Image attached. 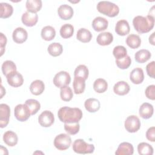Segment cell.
<instances>
[{
	"label": "cell",
	"mask_w": 155,
	"mask_h": 155,
	"mask_svg": "<svg viewBox=\"0 0 155 155\" xmlns=\"http://www.w3.org/2000/svg\"><path fill=\"white\" fill-rule=\"evenodd\" d=\"M76 38L79 41L87 43L91 41L92 38V34L88 30L85 28H81L78 30L76 34Z\"/></svg>",
	"instance_id": "4316f807"
},
{
	"label": "cell",
	"mask_w": 155,
	"mask_h": 155,
	"mask_svg": "<svg viewBox=\"0 0 155 155\" xmlns=\"http://www.w3.org/2000/svg\"><path fill=\"white\" fill-rule=\"evenodd\" d=\"M126 44L131 48H137L141 44V39L139 36L134 34H131L127 36L126 39Z\"/></svg>",
	"instance_id": "f546056e"
},
{
	"label": "cell",
	"mask_w": 155,
	"mask_h": 155,
	"mask_svg": "<svg viewBox=\"0 0 155 155\" xmlns=\"http://www.w3.org/2000/svg\"><path fill=\"white\" fill-rule=\"evenodd\" d=\"M14 114L16 119L21 122L27 120L31 115L28 107L25 104L17 105L15 108Z\"/></svg>",
	"instance_id": "ba28073f"
},
{
	"label": "cell",
	"mask_w": 155,
	"mask_h": 155,
	"mask_svg": "<svg viewBox=\"0 0 155 155\" xmlns=\"http://www.w3.org/2000/svg\"><path fill=\"white\" fill-rule=\"evenodd\" d=\"M73 87L75 94H79L82 93L85 88V80L81 78L74 77L73 82Z\"/></svg>",
	"instance_id": "83f0119b"
},
{
	"label": "cell",
	"mask_w": 155,
	"mask_h": 155,
	"mask_svg": "<svg viewBox=\"0 0 155 155\" xmlns=\"http://www.w3.org/2000/svg\"><path fill=\"white\" fill-rule=\"evenodd\" d=\"M21 21L27 27H33L38 22V15L37 13H32L26 12L22 14Z\"/></svg>",
	"instance_id": "5bb4252c"
},
{
	"label": "cell",
	"mask_w": 155,
	"mask_h": 155,
	"mask_svg": "<svg viewBox=\"0 0 155 155\" xmlns=\"http://www.w3.org/2000/svg\"><path fill=\"white\" fill-rule=\"evenodd\" d=\"M60 96L62 101H70L73 96V93L71 88L68 86H65L61 88Z\"/></svg>",
	"instance_id": "f35d334b"
},
{
	"label": "cell",
	"mask_w": 155,
	"mask_h": 155,
	"mask_svg": "<svg viewBox=\"0 0 155 155\" xmlns=\"http://www.w3.org/2000/svg\"><path fill=\"white\" fill-rule=\"evenodd\" d=\"M113 54L116 59H117L124 58L127 55V51L125 47L122 45H117L114 48Z\"/></svg>",
	"instance_id": "b9f144b4"
},
{
	"label": "cell",
	"mask_w": 155,
	"mask_h": 155,
	"mask_svg": "<svg viewBox=\"0 0 155 155\" xmlns=\"http://www.w3.org/2000/svg\"><path fill=\"white\" fill-rule=\"evenodd\" d=\"M42 6V3L41 0H27L25 3V7L27 12L36 13L39 12Z\"/></svg>",
	"instance_id": "d4e9b609"
},
{
	"label": "cell",
	"mask_w": 155,
	"mask_h": 155,
	"mask_svg": "<svg viewBox=\"0 0 155 155\" xmlns=\"http://www.w3.org/2000/svg\"><path fill=\"white\" fill-rule=\"evenodd\" d=\"M45 89L44 83L39 79L33 81L30 85V92L35 95L38 96L41 94Z\"/></svg>",
	"instance_id": "603a6c76"
},
{
	"label": "cell",
	"mask_w": 155,
	"mask_h": 155,
	"mask_svg": "<svg viewBox=\"0 0 155 155\" xmlns=\"http://www.w3.org/2000/svg\"><path fill=\"white\" fill-rule=\"evenodd\" d=\"M89 71L87 66L85 65H78L74 72V77L81 78L84 80L87 79L88 77Z\"/></svg>",
	"instance_id": "8d00e7d4"
},
{
	"label": "cell",
	"mask_w": 155,
	"mask_h": 155,
	"mask_svg": "<svg viewBox=\"0 0 155 155\" xmlns=\"http://www.w3.org/2000/svg\"><path fill=\"white\" fill-rule=\"evenodd\" d=\"M71 81V77L69 73L65 71H61L56 73L53 78V84L58 88H62L68 86Z\"/></svg>",
	"instance_id": "8992f818"
},
{
	"label": "cell",
	"mask_w": 155,
	"mask_h": 155,
	"mask_svg": "<svg viewBox=\"0 0 155 155\" xmlns=\"http://www.w3.org/2000/svg\"><path fill=\"white\" fill-rule=\"evenodd\" d=\"M3 140L4 143L9 147L15 146L18 141L17 134L12 131H7L3 135Z\"/></svg>",
	"instance_id": "44dd1931"
},
{
	"label": "cell",
	"mask_w": 155,
	"mask_h": 155,
	"mask_svg": "<svg viewBox=\"0 0 155 155\" xmlns=\"http://www.w3.org/2000/svg\"><path fill=\"white\" fill-rule=\"evenodd\" d=\"M130 27L127 21L121 19L117 22L115 26V31L119 36H125L129 33Z\"/></svg>",
	"instance_id": "9a60e30c"
},
{
	"label": "cell",
	"mask_w": 155,
	"mask_h": 155,
	"mask_svg": "<svg viewBox=\"0 0 155 155\" xmlns=\"http://www.w3.org/2000/svg\"><path fill=\"white\" fill-rule=\"evenodd\" d=\"M71 143L70 136L65 133L56 136L54 139V145L59 150L64 151L68 149Z\"/></svg>",
	"instance_id": "5b68a950"
},
{
	"label": "cell",
	"mask_w": 155,
	"mask_h": 155,
	"mask_svg": "<svg viewBox=\"0 0 155 155\" xmlns=\"http://www.w3.org/2000/svg\"><path fill=\"white\" fill-rule=\"evenodd\" d=\"M12 38L14 42L17 44H22L28 38L27 31L22 27H17L14 30Z\"/></svg>",
	"instance_id": "7c38bea8"
},
{
	"label": "cell",
	"mask_w": 155,
	"mask_h": 155,
	"mask_svg": "<svg viewBox=\"0 0 155 155\" xmlns=\"http://www.w3.org/2000/svg\"><path fill=\"white\" fill-rule=\"evenodd\" d=\"M130 88L127 82L124 81L117 82L113 87V91L115 94L119 96H124L128 93Z\"/></svg>",
	"instance_id": "d6986e66"
},
{
	"label": "cell",
	"mask_w": 155,
	"mask_h": 155,
	"mask_svg": "<svg viewBox=\"0 0 155 155\" xmlns=\"http://www.w3.org/2000/svg\"><path fill=\"white\" fill-rule=\"evenodd\" d=\"M153 106L148 102L143 103L139 110V113L140 117L145 119L150 118L153 116Z\"/></svg>",
	"instance_id": "e0dca14e"
},
{
	"label": "cell",
	"mask_w": 155,
	"mask_h": 155,
	"mask_svg": "<svg viewBox=\"0 0 155 155\" xmlns=\"http://www.w3.org/2000/svg\"><path fill=\"white\" fill-rule=\"evenodd\" d=\"M59 33L62 38H69L71 37L74 33V27L70 24H65L61 26Z\"/></svg>",
	"instance_id": "e575fe53"
},
{
	"label": "cell",
	"mask_w": 155,
	"mask_h": 155,
	"mask_svg": "<svg viewBox=\"0 0 155 155\" xmlns=\"http://www.w3.org/2000/svg\"><path fill=\"white\" fill-rule=\"evenodd\" d=\"M0 12V17L1 18H8L13 14V8L12 5L7 2H1Z\"/></svg>",
	"instance_id": "4dcf8cb0"
},
{
	"label": "cell",
	"mask_w": 155,
	"mask_h": 155,
	"mask_svg": "<svg viewBox=\"0 0 155 155\" xmlns=\"http://www.w3.org/2000/svg\"><path fill=\"white\" fill-rule=\"evenodd\" d=\"M84 106L87 111L90 113H95L99 110L101 104L97 99L89 98L85 101Z\"/></svg>",
	"instance_id": "cb8c5ba5"
},
{
	"label": "cell",
	"mask_w": 155,
	"mask_h": 155,
	"mask_svg": "<svg viewBox=\"0 0 155 155\" xmlns=\"http://www.w3.org/2000/svg\"><path fill=\"white\" fill-rule=\"evenodd\" d=\"M137 151L140 155H152L153 154V148L146 142L139 143L137 145Z\"/></svg>",
	"instance_id": "74e56055"
},
{
	"label": "cell",
	"mask_w": 155,
	"mask_h": 155,
	"mask_svg": "<svg viewBox=\"0 0 155 155\" xmlns=\"http://www.w3.org/2000/svg\"><path fill=\"white\" fill-rule=\"evenodd\" d=\"M140 125L139 117L135 115H131L127 117L124 124L125 128L129 133L137 132L140 129Z\"/></svg>",
	"instance_id": "52a82bcc"
},
{
	"label": "cell",
	"mask_w": 155,
	"mask_h": 155,
	"mask_svg": "<svg viewBox=\"0 0 155 155\" xmlns=\"http://www.w3.org/2000/svg\"><path fill=\"white\" fill-rule=\"evenodd\" d=\"M64 129L67 133L69 134L74 135L77 134L80 129V125L79 122L68 124L64 123Z\"/></svg>",
	"instance_id": "60d3db41"
},
{
	"label": "cell",
	"mask_w": 155,
	"mask_h": 155,
	"mask_svg": "<svg viewBox=\"0 0 155 155\" xmlns=\"http://www.w3.org/2000/svg\"><path fill=\"white\" fill-rule=\"evenodd\" d=\"M149 42L152 45H154V32L151 34V35L149 37Z\"/></svg>",
	"instance_id": "7dc6e473"
},
{
	"label": "cell",
	"mask_w": 155,
	"mask_h": 155,
	"mask_svg": "<svg viewBox=\"0 0 155 155\" xmlns=\"http://www.w3.org/2000/svg\"><path fill=\"white\" fill-rule=\"evenodd\" d=\"M130 79L134 84H140L144 80L143 71L141 68L133 69L130 74Z\"/></svg>",
	"instance_id": "ac0fdd59"
},
{
	"label": "cell",
	"mask_w": 155,
	"mask_h": 155,
	"mask_svg": "<svg viewBox=\"0 0 155 155\" xmlns=\"http://www.w3.org/2000/svg\"><path fill=\"white\" fill-rule=\"evenodd\" d=\"M58 13L62 19L68 20L73 17V10L69 5L62 4L58 7Z\"/></svg>",
	"instance_id": "4fadbf2b"
},
{
	"label": "cell",
	"mask_w": 155,
	"mask_h": 155,
	"mask_svg": "<svg viewBox=\"0 0 155 155\" xmlns=\"http://www.w3.org/2000/svg\"><path fill=\"white\" fill-rule=\"evenodd\" d=\"M155 85H150L147 87L145 89V94L146 97L151 100H154L155 99Z\"/></svg>",
	"instance_id": "7bdbcfd3"
},
{
	"label": "cell",
	"mask_w": 155,
	"mask_h": 155,
	"mask_svg": "<svg viewBox=\"0 0 155 155\" xmlns=\"http://www.w3.org/2000/svg\"><path fill=\"white\" fill-rule=\"evenodd\" d=\"M108 25L107 19L101 16L95 18L92 22V27L96 31H102L106 30Z\"/></svg>",
	"instance_id": "2e32d148"
},
{
	"label": "cell",
	"mask_w": 155,
	"mask_h": 155,
	"mask_svg": "<svg viewBox=\"0 0 155 155\" xmlns=\"http://www.w3.org/2000/svg\"><path fill=\"white\" fill-rule=\"evenodd\" d=\"M54 121V117L51 111L48 110L44 111L38 117L39 124L44 127H50Z\"/></svg>",
	"instance_id": "9c48e42d"
},
{
	"label": "cell",
	"mask_w": 155,
	"mask_h": 155,
	"mask_svg": "<svg viewBox=\"0 0 155 155\" xmlns=\"http://www.w3.org/2000/svg\"><path fill=\"white\" fill-rule=\"evenodd\" d=\"M25 104L28 107L31 115H34L37 113V112L41 108L40 103L36 99H29L26 100L25 102Z\"/></svg>",
	"instance_id": "d590c367"
},
{
	"label": "cell",
	"mask_w": 155,
	"mask_h": 155,
	"mask_svg": "<svg viewBox=\"0 0 155 155\" xmlns=\"http://www.w3.org/2000/svg\"><path fill=\"white\" fill-rule=\"evenodd\" d=\"M133 24L134 29L139 33H148L154 27V18L153 15L136 16L133 19Z\"/></svg>",
	"instance_id": "7a4b0ae2"
},
{
	"label": "cell",
	"mask_w": 155,
	"mask_h": 155,
	"mask_svg": "<svg viewBox=\"0 0 155 155\" xmlns=\"http://www.w3.org/2000/svg\"><path fill=\"white\" fill-rule=\"evenodd\" d=\"M1 98H2V96H3V95H4V94H5V90L3 88V87H2V85H1Z\"/></svg>",
	"instance_id": "c3c4849f"
},
{
	"label": "cell",
	"mask_w": 155,
	"mask_h": 155,
	"mask_svg": "<svg viewBox=\"0 0 155 155\" xmlns=\"http://www.w3.org/2000/svg\"><path fill=\"white\" fill-rule=\"evenodd\" d=\"M108 88V84L107 81L102 78H98L95 80L93 84L94 90L98 93L105 92Z\"/></svg>",
	"instance_id": "836d02e7"
},
{
	"label": "cell",
	"mask_w": 155,
	"mask_h": 155,
	"mask_svg": "<svg viewBox=\"0 0 155 155\" xmlns=\"http://www.w3.org/2000/svg\"><path fill=\"white\" fill-rule=\"evenodd\" d=\"M134 153V148L131 143L127 142L119 144L115 152L116 155H132Z\"/></svg>",
	"instance_id": "ffe728a7"
},
{
	"label": "cell",
	"mask_w": 155,
	"mask_h": 155,
	"mask_svg": "<svg viewBox=\"0 0 155 155\" xmlns=\"http://www.w3.org/2000/svg\"><path fill=\"white\" fill-rule=\"evenodd\" d=\"M47 51L51 56L56 57L62 54L63 51V47L60 43L53 42L48 45Z\"/></svg>",
	"instance_id": "1f68e13d"
},
{
	"label": "cell",
	"mask_w": 155,
	"mask_h": 155,
	"mask_svg": "<svg viewBox=\"0 0 155 155\" xmlns=\"http://www.w3.org/2000/svg\"><path fill=\"white\" fill-rule=\"evenodd\" d=\"M97 10L99 13L111 18L116 16L119 13V8L116 4L105 1L98 2L97 5Z\"/></svg>",
	"instance_id": "3957f363"
},
{
	"label": "cell",
	"mask_w": 155,
	"mask_h": 155,
	"mask_svg": "<svg viewBox=\"0 0 155 155\" xmlns=\"http://www.w3.org/2000/svg\"><path fill=\"white\" fill-rule=\"evenodd\" d=\"M10 115V109L8 105L1 104L0 105V127H5L8 122Z\"/></svg>",
	"instance_id": "30bf717a"
},
{
	"label": "cell",
	"mask_w": 155,
	"mask_h": 155,
	"mask_svg": "<svg viewBox=\"0 0 155 155\" xmlns=\"http://www.w3.org/2000/svg\"><path fill=\"white\" fill-rule=\"evenodd\" d=\"M146 137L148 140L151 142L155 141V127H151L148 129V130L146 132Z\"/></svg>",
	"instance_id": "f6af8a7d"
},
{
	"label": "cell",
	"mask_w": 155,
	"mask_h": 155,
	"mask_svg": "<svg viewBox=\"0 0 155 155\" xmlns=\"http://www.w3.org/2000/svg\"><path fill=\"white\" fill-rule=\"evenodd\" d=\"M41 35L44 40L49 41L54 38L56 36V31L53 27L47 25L42 28Z\"/></svg>",
	"instance_id": "f1b7e54d"
},
{
	"label": "cell",
	"mask_w": 155,
	"mask_h": 155,
	"mask_svg": "<svg viewBox=\"0 0 155 155\" xmlns=\"http://www.w3.org/2000/svg\"><path fill=\"white\" fill-rule=\"evenodd\" d=\"M6 78L8 84L13 87H19L24 83L22 75L17 71L10 73Z\"/></svg>",
	"instance_id": "8fae6325"
},
{
	"label": "cell",
	"mask_w": 155,
	"mask_h": 155,
	"mask_svg": "<svg viewBox=\"0 0 155 155\" xmlns=\"http://www.w3.org/2000/svg\"><path fill=\"white\" fill-rule=\"evenodd\" d=\"M151 54L149 50L141 49L137 51L134 54V59L138 63H144L150 59Z\"/></svg>",
	"instance_id": "484cf974"
},
{
	"label": "cell",
	"mask_w": 155,
	"mask_h": 155,
	"mask_svg": "<svg viewBox=\"0 0 155 155\" xmlns=\"http://www.w3.org/2000/svg\"><path fill=\"white\" fill-rule=\"evenodd\" d=\"M154 67H155L154 61H152L148 63L146 67V70L148 75L152 78H155V68Z\"/></svg>",
	"instance_id": "ee69618b"
},
{
	"label": "cell",
	"mask_w": 155,
	"mask_h": 155,
	"mask_svg": "<svg viewBox=\"0 0 155 155\" xmlns=\"http://www.w3.org/2000/svg\"><path fill=\"white\" fill-rule=\"evenodd\" d=\"M73 150L78 154H90L94 152V146L93 144L87 143L83 139H79L73 142Z\"/></svg>",
	"instance_id": "277c9868"
},
{
	"label": "cell",
	"mask_w": 155,
	"mask_h": 155,
	"mask_svg": "<svg viewBox=\"0 0 155 155\" xmlns=\"http://www.w3.org/2000/svg\"><path fill=\"white\" fill-rule=\"evenodd\" d=\"M113 41V36L110 32H103L98 35L96 38L97 43L102 46L110 45Z\"/></svg>",
	"instance_id": "7402d4cb"
},
{
	"label": "cell",
	"mask_w": 155,
	"mask_h": 155,
	"mask_svg": "<svg viewBox=\"0 0 155 155\" xmlns=\"http://www.w3.org/2000/svg\"><path fill=\"white\" fill-rule=\"evenodd\" d=\"M116 64L119 68L122 70L127 69L130 66L131 59L128 55H126L124 58L116 59Z\"/></svg>",
	"instance_id": "ab89813d"
},
{
	"label": "cell",
	"mask_w": 155,
	"mask_h": 155,
	"mask_svg": "<svg viewBox=\"0 0 155 155\" xmlns=\"http://www.w3.org/2000/svg\"><path fill=\"white\" fill-rule=\"evenodd\" d=\"M7 38L6 36L2 33H0V51H1V56H2L5 51V47L7 44Z\"/></svg>",
	"instance_id": "bcb514c9"
},
{
	"label": "cell",
	"mask_w": 155,
	"mask_h": 155,
	"mask_svg": "<svg viewBox=\"0 0 155 155\" xmlns=\"http://www.w3.org/2000/svg\"><path fill=\"white\" fill-rule=\"evenodd\" d=\"M58 116L59 120L62 122L78 123L82 117V111L79 108L63 107L59 110Z\"/></svg>",
	"instance_id": "6da1fadb"
},
{
	"label": "cell",
	"mask_w": 155,
	"mask_h": 155,
	"mask_svg": "<svg viewBox=\"0 0 155 155\" xmlns=\"http://www.w3.org/2000/svg\"><path fill=\"white\" fill-rule=\"evenodd\" d=\"M1 69L3 74L7 77L10 73L16 71V66L13 61L7 60L3 62Z\"/></svg>",
	"instance_id": "d6a6232c"
}]
</instances>
